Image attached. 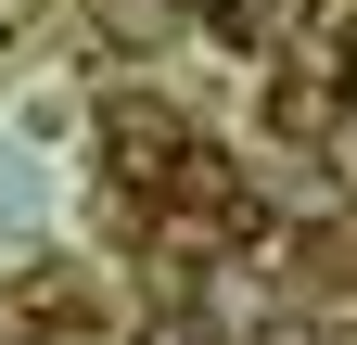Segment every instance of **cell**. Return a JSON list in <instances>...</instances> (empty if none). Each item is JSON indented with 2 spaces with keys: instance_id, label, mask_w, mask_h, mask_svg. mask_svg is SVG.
<instances>
[{
  "instance_id": "1",
  "label": "cell",
  "mask_w": 357,
  "mask_h": 345,
  "mask_svg": "<svg viewBox=\"0 0 357 345\" xmlns=\"http://www.w3.org/2000/svg\"><path fill=\"white\" fill-rule=\"evenodd\" d=\"M178 141H192V128H178L166 103H141V90H115V103H102V166H115V179H141V192H153Z\"/></svg>"
},
{
  "instance_id": "4",
  "label": "cell",
  "mask_w": 357,
  "mask_h": 345,
  "mask_svg": "<svg viewBox=\"0 0 357 345\" xmlns=\"http://www.w3.org/2000/svg\"><path fill=\"white\" fill-rule=\"evenodd\" d=\"M141 345H217V332H204V320H192V307H166V320H153V332H141Z\"/></svg>"
},
{
  "instance_id": "5",
  "label": "cell",
  "mask_w": 357,
  "mask_h": 345,
  "mask_svg": "<svg viewBox=\"0 0 357 345\" xmlns=\"http://www.w3.org/2000/svg\"><path fill=\"white\" fill-rule=\"evenodd\" d=\"M332 115H357V38L332 52Z\"/></svg>"
},
{
  "instance_id": "2",
  "label": "cell",
  "mask_w": 357,
  "mask_h": 345,
  "mask_svg": "<svg viewBox=\"0 0 357 345\" xmlns=\"http://www.w3.org/2000/svg\"><path fill=\"white\" fill-rule=\"evenodd\" d=\"M153 192L178 205V218H230V230H243V166H230V154H217V141H178Z\"/></svg>"
},
{
  "instance_id": "3",
  "label": "cell",
  "mask_w": 357,
  "mask_h": 345,
  "mask_svg": "<svg viewBox=\"0 0 357 345\" xmlns=\"http://www.w3.org/2000/svg\"><path fill=\"white\" fill-rule=\"evenodd\" d=\"M89 13H102V38H141V52L166 38V0H89Z\"/></svg>"
}]
</instances>
